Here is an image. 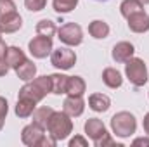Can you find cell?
Returning a JSON list of instances; mask_svg holds the SVG:
<instances>
[{
  "mask_svg": "<svg viewBox=\"0 0 149 147\" xmlns=\"http://www.w3.org/2000/svg\"><path fill=\"white\" fill-rule=\"evenodd\" d=\"M37 109V102L28 97H17V104L14 107V112L17 118H30L33 111Z\"/></svg>",
  "mask_w": 149,
  "mask_h": 147,
  "instance_id": "obj_16",
  "label": "cell"
},
{
  "mask_svg": "<svg viewBox=\"0 0 149 147\" xmlns=\"http://www.w3.org/2000/svg\"><path fill=\"white\" fill-rule=\"evenodd\" d=\"M43 130L42 126H38L37 123H31V125H26L21 132V140L23 144L28 147H38L40 146V140L43 139Z\"/></svg>",
  "mask_w": 149,
  "mask_h": 147,
  "instance_id": "obj_9",
  "label": "cell"
},
{
  "mask_svg": "<svg viewBox=\"0 0 149 147\" xmlns=\"http://www.w3.org/2000/svg\"><path fill=\"white\" fill-rule=\"evenodd\" d=\"M7 112H9V102H7L5 97H0V130H2L3 125H5Z\"/></svg>",
  "mask_w": 149,
  "mask_h": 147,
  "instance_id": "obj_28",
  "label": "cell"
},
{
  "mask_svg": "<svg viewBox=\"0 0 149 147\" xmlns=\"http://www.w3.org/2000/svg\"><path fill=\"white\" fill-rule=\"evenodd\" d=\"M50 137H54L57 142L61 140H66L71 132H73V121H71V116L66 114L64 111H54L49 118V123H47V128Z\"/></svg>",
  "mask_w": 149,
  "mask_h": 147,
  "instance_id": "obj_1",
  "label": "cell"
},
{
  "mask_svg": "<svg viewBox=\"0 0 149 147\" xmlns=\"http://www.w3.org/2000/svg\"><path fill=\"white\" fill-rule=\"evenodd\" d=\"M88 107L95 112H106L111 107V99L104 94H92L88 95Z\"/></svg>",
  "mask_w": 149,
  "mask_h": 147,
  "instance_id": "obj_15",
  "label": "cell"
},
{
  "mask_svg": "<svg viewBox=\"0 0 149 147\" xmlns=\"http://www.w3.org/2000/svg\"><path fill=\"white\" fill-rule=\"evenodd\" d=\"M142 126H144V132H146V135L149 137V112L144 116V119H142Z\"/></svg>",
  "mask_w": 149,
  "mask_h": 147,
  "instance_id": "obj_32",
  "label": "cell"
},
{
  "mask_svg": "<svg viewBox=\"0 0 149 147\" xmlns=\"http://www.w3.org/2000/svg\"><path fill=\"white\" fill-rule=\"evenodd\" d=\"M83 130H85V135L94 140V146H95L99 140H102L106 135H109L108 130H106V126H104V123H102L101 119H97V118H88V119L85 121Z\"/></svg>",
  "mask_w": 149,
  "mask_h": 147,
  "instance_id": "obj_8",
  "label": "cell"
},
{
  "mask_svg": "<svg viewBox=\"0 0 149 147\" xmlns=\"http://www.w3.org/2000/svg\"><path fill=\"white\" fill-rule=\"evenodd\" d=\"M14 71H16V74H17L19 80H23V81H31V80L37 76V66H35L33 61L26 59V61H24L19 68H16Z\"/></svg>",
  "mask_w": 149,
  "mask_h": 147,
  "instance_id": "obj_20",
  "label": "cell"
},
{
  "mask_svg": "<svg viewBox=\"0 0 149 147\" xmlns=\"http://www.w3.org/2000/svg\"><path fill=\"white\" fill-rule=\"evenodd\" d=\"M132 144H134V146H149V137H141V139H135Z\"/></svg>",
  "mask_w": 149,
  "mask_h": 147,
  "instance_id": "obj_31",
  "label": "cell"
},
{
  "mask_svg": "<svg viewBox=\"0 0 149 147\" xmlns=\"http://www.w3.org/2000/svg\"><path fill=\"white\" fill-rule=\"evenodd\" d=\"M125 74L134 87H144L149 80L148 68H146L144 61L139 57H130L125 62Z\"/></svg>",
  "mask_w": 149,
  "mask_h": 147,
  "instance_id": "obj_4",
  "label": "cell"
},
{
  "mask_svg": "<svg viewBox=\"0 0 149 147\" xmlns=\"http://www.w3.org/2000/svg\"><path fill=\"white\" fill-rule=\"evenodd\" d=\"M102 81L109 88H120L123 85V76L116 68H106L102 71Z\"/></svg>",
  "mask_w": 149,
  "mask_h": 147,
  "instance_id": "obj_18",
  "label": "cell"
},
{
  "mask_svg": "<svg viewBox=\"0 0 149 147\" xmlns=\"http://www.w3.org/2000/svg\"><path fill=\"white\" fill-rule=\"evenodd\" d=\"M63 111L70 114L71 118H78L85 111V101L83 95H68L63 102Z\"/></svg>",
  "mask_w": 149,
  "mask_h": 147,
  "instance_id": "obj_10",
  "label": "cell"
},
{
  "mask_svg": "<svg viewBox=\"0 0 149 147\" xmlns=\"http://www.w3.org/2000/svg\"><path fill=\"white\" fill-rule=\"evenodd\" d=\"M134 54H135V47L130 42H118L111 52L113 61L116 62H127L130 57H134Z\"/></svg>",
  "mask_w": 149,
  "mask_h": 147,
  "instance_id": "obj_13",
  "label": "cell"
},
{
  "mask_svg": "<svg viewBox=\"0 0 149 147\" xmlns=\"http://www.w3.org/2000/svg\"><path fill=\"white\" fill-rule=\"evenodd\" d=\"M97 2H104V0H97Z\"/></svg>",
  "mask_w": 149,
  "mask_h": 147,
  "instance_id": "obj_36",
  "label": "cell"
},
{
  "mask_svg": "<svg viewBox=\"0 0 149 147\" xmlns=\"http://www.w3.org/2000/svg\"><path fill=\"white\" fill-rule=\"evenodd\" d=\"M141 10H144V3L139 2V0H123L120 3V12H121V16L125 19L130 17L135 12H141Z\"/></svg>",
  "mask_w": 149,
  "mask_h": 147,
  "instance_id": "obj_22",
  "label": "cell"
},
{
  "mask_svg": "<svg viewBox=\"0 0 149 147\" xmlns=\"http://www.w3.org/2000/svg\"><path fill=\"white\" fill-rule=\"evenodd\" d=\"M21 26H23V17L19 16L17 10L0 17V30H2V33H16V31L21 30Z\"/></svg>",
  "mask_w": 149,
  "mask_h": 147,
  "instance_id": "obj_11",
  "label": "cell"
},
{
  "mask_svg": "<svg viewBox=\"0 0 149 147\" xmlns=\"http://www.w3.org/2000/svg\"><path fill=\"white\" fill-rule=\"evenodd\" d=\"M5 52H7V45H5V42L0 38V59L5 57Z\"/></svg>",
  "mask_w": 149,
  "mask_h": 147,
  "instance_id": "obj_33",
  "label": "cell"
},
{
  "mask_svg": "<svg viewBox=\"0 0 149 147\" xmlns=\"http://www.w3.org/2000/svg\"><path fill=\"white\" fill-rule=\"evenodd\" d=\"M88 33L95 40H104L109 35V24L106 21H102V19H94L88 24Z\"/></svg>",
  "mask_w": 149,
  "mask_h": 147,
  "instance_id": "obj_17",
  "label": "cell"
},
{
  "mask_svg": "<svg viewBox=\"0 0 149 147\" xmlns=\"http://www.w3.org/2000/svg\"><path fill=\"white\" fill-rule=\"evenodd\" d=\"M54 112L52 107H49V106H42V107H37V109L33 111V123H37L38 126H42V128H47V123H49V118H50V114Z\"/></svg>",
  "mask_w": 149,
  "mask_h": 147,
  "instance_id": "obj_23",
  "label": "cell"
},
{
  "mask_svg": "<svg viewBox=\"0 0 149 147\" xmlns=\"http://www.w3.org/2000/svg\"><path fill=\"white\" fill-rule=\"evenodd\" d=\"M50 76V85H52V94L54 95H63L66 94V85H68V76L61 73L49 74Z\"/></svg>",
  "mask_w": 149,
  "mask_h": 147,
  "instance_id": "obj_21",
  "label": "cell"
},
{
  "mask_svg": "<svg viewBox=\"0 0 149 147\" xmlns=\"http://www.w3.org/2000/svg\"><path fill=\"white\" fill-rule=\"evenodd\" d=\"M47 94H52V85H50V76H38L31 81H26V85L21 87L19 97H28L35 102H40L45 99Z\"/></svg>",
  "mask_w": 149,
  "mask_h": 147,
  "instance_id": "obj_2",
  "label": "cell"
},
{
  "mask_svg": "<svg viewBox=\"0 0 149 147\" xmlns=\"http://www.w3.org/2000/svg\"><path fill=\"white\" fill-rule=\"evenodd\" d=\"M14 10H16L14 0H0V17H3L5 14H10Z\"/></svg>",
  "mask_w": 149,
  "mask_h": 147,
  "instance_id": "obj_27",
  "label": "cell"
},
{
  "mask_svg": "<svg viewBox=\"0 0 149 147\" xmlns=\"http://www.w3.org/2000/svg\"><path fill=\"white\" fill-rule=\"evenodd\" d=\"M9 69H10V68H9V64L5 62V57H2V59H0V78H2V76H5Z\"/></svg>",
  "mask_w": 149,
  "mask_h": 147,
  "instance_id": "obj_30",
  "label": "cell"
},
{
  "mask_svg": "<svg viewBox=\"0 0 149 147\" xmlns=\"http://www.w3.org/2000/svg\"><path fill=\"white\" fill-rule=\"evenodd\" d=\"M87 146H88V140L81 135H76L70 140V147H87Z\"/></svg>",
  "mask_w": 149,
  "mask_h": 147,
  "instance_id": "obj_29",
  "label": "cell"
},
{
  "mask_svg": "<svg viewBox=\"0 0 149 147\" xmlns=\"http://www.w3.org/2000/svg\"><path fill=\"white\" fill-rule=\"evenodd\" d=\"M57 38L68 47H78L83 42V30L76 23H66L57 30Z\"/></svg>",
  "mask_w": 149,
  "mask_h": 147,
  "instance_id": "obj_6",
  "label": "cell"
},
{
  "mask_svg": "<svg viewBox=\"0 0 149 147\" xmlns=\"http://www.w3.org/2000/svg\"><path fill=\"white\" fill-rule=\"evenodd\" d=\"M87 90V83L81 76H68L66 95H83Z\"/></svg>",
  "mask_w": 149,
  "mask_h": 147,
  "instance_id": "obj_19",
  "label": "cell"
},
{
  "mask_svg": "<svg viewBox=\"0 0 149 147\" xmlns=\"http://www.w3.org/2000/svg\"><path fill=\"white\" fill-rule=\"evenodd\" d=\"M0 38H2V30H0Z\"/></svg>",
  "mask_w": 149,
  "mask_h": 147,
  "instance_id": "obj_35",
  "label": "cell"
},
{
  "mask_svg": "<svg viewBox=\"0 0 149 147\" xmlns=\"http://www.w3.org/2000/svg\"><path fill=\"white\" fill-rule=\"evenodd\" d=\"M28 50H30V54H31L35 59H45V57L54 50L52 38L50 37H42V35L33 37L28 42Z\"/></svg>",
  "mask_w": 149,
  "mask_h": 147,
  "instance_id": "obj_7",
  "label": "cell"
},
{
  "mask_svg": "<svg viewBox=\"0 0 149 147\" xmlns=\"http://www.w3.org/2000/svg\"><path fill=\"white\" fill-rule=\"evenodd\" d=\"M26 59H28L26 54H24L19 47H7V52H5V62L9 64L10 69L19 68Z\"/></svg>",
  "mask_w": 149,
  "mask_h": 147,
  "instance_id": "obj_14",
  "label": "cell"
},
{
  "mask_svg": "<svg viewBox=\"0 0 149 147\" xmlns=\"http://www.w3.org/2000/svg\"><path fill=\"white\" fill-rule=\"evenodd\" d=\"M78 0H52V9L57 14H68L76 9Z\"/></svg>",
  "mask_w": 149,
  "mask_h": 147,
  "instance_id": "obj_25",
  "label": "cell"
},
{
  "mask_svg": "<svg viewBox=\"0 0 149 147\" xmlns=\"http://www.w3.org/2000/svg\"><path fill=\"white\" fill-rule=\"evenodd\" d=\"M37 35H42V37H54L57 33V28H56V23L50 21V19H42L37 23Z\"/></svg>",
  "mask_w": 149,
  "mask_h": 147,
  "instance_id": "obj_24",
  "label": "cell"
},
{
  "mask_svg": "<svg viewBox=\"0 0 149 147\" xmlns=\"http://www.w3.org/2000/svg\"><path fill=\"white\" fill-rule=\"evenodd\" d=\"M139 2H142L144 5H148V3H149V0H139Z\"/></svg>",
  "mask_w": 149,
  "mask_h": 147,
  "instance_id": "obj_34",
  "label": "cell"
},
{
  "mask_svg": "<svg viewBox=\"0 0 149 147\" xmlns=\"http://www.w3.org/2000/svg\"><path fill=\"white\" fill-rule=\"evenodd\" d=\"M24 5H26V9L31 10V12H40V10L45 9L47 0H24Z\"/></svg>",
  "mask_w": 149,
  "mask_h": 147,
  "instance_id": "obj_26",
  "label": "cell"
},
{
  "mask_svg": "<svg viewBox=\"0 0 149 147\" xmlns=\"http://www.w3.org/2000/svg\"><path fill=\"white\" fill-rule=\"evenodd\" d=\"M128 21V30L134 33H146L149 31V14H146L144 10L132 14L130 17H127Z\"/></svg>",
  "mask_w": 149,
  "mask_h": 147,
  "instance_id": "obj_12",
  "label": "cell"
},
{
  "mask_svg": "<svg viewBox=\"0 0 149 147\" xmlns=\"http://www.w3.org/2000/svg\"><path fill=\"white\" fill-rule=\"evenodd\" d=\"M50 62L54 68L61 71H68L76 64V54L70 47H59L50 52Z\"/></svg>",
  "mask_w": 149,
  "mask_h": 147,
  "instance_id": "obj_5",
  "label": "cell"
},
{
  "mask_svg": "<svg viewBox=\"0 0 149 147\" xmlns=\"http://www.w3.org/2000/svg\"><path fill=\"white\" fill-rule=\"evenodd\" d=\"M111 130L120 139H128L137 130V119L128 111H120L111 118Z\"/></svg>",
  "mask_w": 149,
  "mask_h": 147,
  "instance_id": "obj_3",
  "label": "cell"
}]
</instances>
